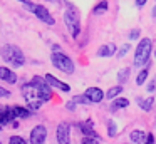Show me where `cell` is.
<instances>
[{"mask_svg":"<svg viewBox=\"0 0 156 144\" xmlns=\"http://www.w3.org/2000/svg\"><path fill=\"white\" fill-rule=\"evenodd\" d=\"M64 23L72 39H77L79 33H81V15H79V10L72 3H67V9L64 12Z\"/></svg>","mask_w":156,"mask_h":144,"instance_id":"1","label":"cell"},{"mask_svg":"<svg viewBox=\"0 0 156 144\" xmlns=\"http://www.w3.org/2000/svg\"><path fill=\"white\" fill-rule=\"evenodd\" d=\"M151 50H153V40L149 37H143L136 45L134 52V65L136 67H146L151 59Z\"/></svg>","mask_w":156,"mask_h":144,"instance_id":"2","label":"cell"},{"mask_svg":"<svg viewBox=\"0 0 156 144\" xmlns=\"http://www.w3.org/2000/svg\"><path fill=\"white\" fill-rule=\"evenodd\" d=\"M22 94H24V99H25L27 107L30 111H37L39 107L44 104L41 90H39V87L35 86L34 82H29V84H25V86H22Z\"/></svg>","mask_w":156,"mask_h":144,"instance_id":"3","label":"cell"},{"mask_svg":"<svg viewBox=\"0 0 156 144\" xmlns=\"http://www.w3.org/2000/svg\"><path fill=\"white\" fill-rule=\"evenodd\" d=\"M0 54H2V59H4L5 62H9L12 67H22L24 62H25L24 52H22L17 45H10V44H7V45L2 47Z\"/></svg>","mask_w":156,"mask_h":144,"instance_id":"4","label":"cell"},{"mask_svg":"<svg viewBox=\"0 0 156 144\" xmlns=\"http://www.w3.org/2000/svg\"><path fill=\"white\" fill-rule=\"evenodd\" d=\"M51 62L57 70H61V72H64V74H69V76L74 74V70H76V65H74V62H72V59L69 55H66L64 52H52Z\"/></svg>","mask_w":156,"mask_h":144,"instance_id":"5","label":"cell"},{"mask_svg":"<svg viewBox=\"0 0 156 144\" xmlns=\"http://www.w3.org/2000/svg\"><path fill=\"white\" fill-rule=\"evenodd\" d=\"M30 12L34 13L35 17H37L41 22H44V23H47V25H54L55 23V20H54V17L51 15V12L47 10V7H44V5H32L30 7Z\"/></svg>","mask_w":156,"mask_h":144,"instance_id":"6","label":"cell"},{"mask_svg":"<svg viewBox=\"0 0 156 144\" xmlns=\"http://www.w3.org/2000/svg\"><path fill=\"white\" fill-rule=\"evenodd\" d=\"M30 144H45V139H47V127L39 124L34 129L30 131Z\"/></svg>","mask_w":156,"mask_h":144,"instance_id":"7","label":"cell"},{"mask_svg":"<svg viewBox=\"0 0 156 144\" xmlns=\"http://www.w3.org/2000/svg\"><path fill=\"white\" fill-rule=\"evenodd\" d=\"M55 137H57L59 144H71V126L67 122H61L55 131Z\"/></svg>","mask_w":156,"mask_h":144,"instance_id":"8","label":"cell"},{"mask_svg":"<svg viewBox=\"0 0 156 144\" xmlns=\"http://www.w3.org/2000/svg\"><path fill=\"white\" fill-rule=\"evenodd\" d=\"M32 82H34L35 86L39 87V90H41V94H42V99H44V102L51 100V97H52V89H51V86L47 84V80L42 79V77H34V79H32Z\"/></svg>","mask_w":156,"mask_h":144,"instance_id":"9","label":"cell"},{"mask_svg":"<svg viewBox=\"0 0 156 144\" xmlns=\"http://www.w3.org/2000/svg\"><path fill=\"white\" fill-rule=\"evenodd\" d=\"M84 96L89 99L91 104H99L102 99H104L106 94L102 92V89H99V87H87V89L84 90Z\"/></svg>","mask_w":156,"mask_h":144,"instance_id":"10","label":"cell"},{"mask_svg":"<svg viewBox=\"0 0 156 144\" xmlns=\"http://www.w3.org/2000/svg\"><path fill=\"white\" fill-rule=\"evenodd\" d=\"M44 79L47 80V84H49L51 87H55V89L62 90V92H69V90H71V86H69V84H66V82H62V80H59L57 77L51 76V74H47Z\"/></svg>","mask_w":156,"mask_h":144,"instance_id":"11","label":"cell"},{"mask_svg":"<svg viewBox=\"0 0 156 144\" xmlns=\"http://www.w3.org/2000/svg\"><path fill=\"white\" fill-rule=\"evenodd\" d=\"M79 131L84 134V137H99L98 132L94 131V126H92L91 119L84 121V122H79Z\"/></svg>","mask_w":156,"mask_h":144,"instance_id":"12","label":"cell"},{"mask_svg":"<svg viewBox=\"0 0 156 144\" xmlns=\"http://www.w3.org/2000/svg\"><path fill=\"white\" fill-rule=\"evenodd\" d=\"M0 79L7 84H15L17 82V74L10 70L9 67H0Z\"/></svg>","mask_w":156,"mask_h":144,"instance_id":"13","label":"cell"},{"mask_svg":"<svg viewBox=\"0 0 156 144\" xmlns=\"http://www.w3.org/2000/svg\"><path fill=\"white\" fill-rule=\"evenodd\" d=\"M96 54H98V57H111L114 54H118V49H116L114 44H104V45L99 47Z\"/></svg>","mask_w":156,"mask_h":144,"instance_id":"14","label":"cell"},{"mask_svg":"<svg viewBox=\"0 0 156 144\" xmlns=\"http://www.w3.org/2000/svg\"><path fill=\"white\" fill-rule=\"evenodd\" d=\"M146 137H148V134H146L144 131H141V129H134V131H131V134H129V139H131L133 144H144Z\"/></svg>","mask_w":156,"mask_h":144,"instance_id":"15","label":"cell"},{"mask_svg":"<svg viewBox=\"0 0 156 144\" xmlns=\"http://www.w3.org/2000/svg\"><path fill=\"white\" fill-rule=\"evenodd\" d=\"M12 109H14V114L17 119H25V117H30L32 111L29 109V107H20V106H12Z\"/></svg>","mask_w":156,"mask_h":144,"instance_id":"16","label":"cell"},{"mask_svg":"<svg viewBox=\"0 0 156 144\" xmlns=\"http://www.w3.org/2000/svg\"><path fill=\"white\" fill-rule=\"evenodd\" d=\"M129 106V100L126 97H116L111 102V111H118V109H124Z\"/></svg>","mask_w":156,"mask_h":144,"instance_id":"17","label":"cell"},{"mask_svg":"<svg viewBox=\"0 0 156 144\" xmlns=\"http://www.w3.org/2000/svg\"><path fill=\"white\" fill-rule=\"evenodd\" d=\"M136 102H138V106L141 107L143 111H151L153 104H154V97H149V99H143V97H138V99H136Z\"/></svg>","mask_w":156,"mask_h":144,"instance_id":"18","label":"cell"},{"mask_svg":"<svg viewBox=\"0 0 156 144\" xmlns=\"http://www.w3.org/2000/svg\"><path fill=\"white\" fill-rule=\"evenodd\" d=\"M148 76H149V64L139 70L138 77H136V86H143L146 82V79H148Z\"/></svg>","mask_w":156,"mask_h":144,"instance_id":"19","label":"cell"},{"mask_svg":"<svg viewBox=\"0 0 156 144\" xmlns=\"http://www.w3.org/2000/svg\"><path fill=\"white\" fill-rule=\"evenodd\" d=\"M108 9H109L108 0H101V2H99L98 5H96L94 9H92V13H94V15H102V13L108 12Z\"/></svg>","mask_w":156,"mask_h":144,"instance_id":"20","label":"cell"},{"mask_svg":"<svg viewBox=\"0 0 156 144\" xmlns=\"http://www.w3.org/2000/svg\"><path fill=\"white\" fill-rule=\"evenodd\" d=\"M122 92V86H114V87H109V90L106 92V99L109 100H114L119 94Z\"/></svg>","mask_w":156,"mask_h":144,"instance_id":"21","label":"cell"},{"mask_svg":"<svg viewBox=\"0 0 156 144\" xmlns=\"http://www.w3.org/2000/svg\"><path fill=\"white\" fill-rule=\"evenodd\" d=\"M129 67H126V69H121L119 70V74H118V82L119 84H122V82H126V80L129 79Z\"/></svg>","mask_w":156,"mask_h":144,"instance_id":"22","label":"cell"},{"mask_svg":"<svg viewBox=\"0 0 156 144\" xmlns=\"http://www.w3.org/2000/svg\"><path fill=\"white\" fill-rule=\"evenodd\" d=\"M129 50H131V45H129V44H124V45H122L121 49L118 50V54H116V57H118V59H122V57H124L126 54L129 52Z\"/></svg>","mask_w":156,"mask_h":144,"instance_id":"23","label":"cell"},{"mask_svg":"<svg viewBox=\"0 0 156 144\" xmlns=\"http://www.w3.org/2000/svg\"><path fill=\"white\" fill-rule=\"evenodd\" d=\"M108 134H109V137H114L116 134H118L116 122H112V121H109V122H108Z\"/></svg>","mask_w":156,"mask_h":144,"instance_id":"24","label":"cell"},{"mask_svg":"<svg viewBox=\"0 0 156 144\" xmlns=\"http://www.w3.org/2000/svg\"><path fill=\"white\" fill-rule=\"evenodd\" d=\"M9 144H27V141L22 136H12L10 139H9Z\"/></svg>","mask_w":156,"mask_h":144,"instance_id":"25","label":"cell"},{"mask_svg":"<svg viewBox=\"0 0 156 144\" xmlns=\"http://www.w3.org/2000/svg\"><path fill=\"white\" fill-rule=\"evenodd\" d=\"M71 100L74 104H91V102H89V99L84 96V94H82V96H76L74 99H71Z\"/></svg>","mask_w":156,"mask_h":144,"instance_id":"26","label":"cell"},{"mask_svg":"<svg viewBox=\"0 0 156 144\" xmlns=\"http://www.w3.org/2000/svg\"><path fill=\"white\" fill-rule=\"evenodd\" d=\"M146 90H148L149 94H153V92L156 90V76L153 77V79H151V82L148 84V87H146Z\"/></svg>","mask_w":156,"mask_h":144,"instance_id":"27","label":"cell"},{"mask_svg":"<svg viewBox=\"0 0 156 144\" xmlns=\"http://www.w3.org/2000/svg\"><path fill=\"white\" fill-rule=\"evenodd\" d=\"M82 144H101V142H99V137H84Z\"/></svg>","mask_w":156,"mask_h":144,"instance_id":"28","label":"cell"},{"mask_svg":"<svg viewBox=\"0 0 156 144\" xmlns=\"http://www.w3.org/2000/svg\"><path fill=\"white\" fill-rule=\"evenodd\" d=\"M139 33H141V30H139V29H133L131 33H129V39H131V40L139 39Z\"/></svg>","mask_w":156,"mask_h":144,"instance_id":"29","label":"cell"},{"mask_svg":"<svg viewBox=\"0 0 156 144\" xmlns=\"http://www.w3.org/2000/svg\"><path fill=\"white\" fill-rule=\"evenodd\" d=\"M154 141H156V139H154V136H153V134L149 132V134H148V137H146V141H144V144H154Z\"/></svg>","mask_w":156,"mask_h":144,"instance_id":"30","label":"cell"},{"mask_svg":"<svg viewBox=\"0 0 156 144\" xmlns=\"http://www.w3.org/2000/svg\"><path fill=\"white\" fill-rule=\"evenodd\" d=\"M9 96H10V92L7 89H4V87H0V99L2 97H9Z\"/></svg>","mask_w":156,"mask_h":144,"instance_id":"31","label":"cell"},{"mask_svg":"<svg viewBox=\"0 0 156 144\" xmlns=\"http://www.w3.org/2000/svg\"><path fill=\"white\" fill-rule=\"evenodd\" d=\"M146 2H148V0H134V3H136L138 9H143V7L146 5Z\"/></svg>","mask_w":156,"mask_h":144,"instance_id":"32","label":"cell"},{"mask_svg":"<svg viewBox=\"0 0 156 144\" xmlns=\"http://www.w3.org/2000/svg\"><path fill=\"white\" fill-rule=\"evenodd\" d=\"M19 2H22V3H24V5H25V9H27V10H30V7L34 5V3L30 2V0H19Z\"/></svg>","mask_w":156,"mask_h":144,"instance_id":"33","label":"cell"},{"mask_svg":"<svg viewBox=\"0 0 156 144\" xmlns=\"http://www.w3.org/2000/svg\"><path fill=\"white\" fill-rule=\"evenodd\" d=\"M151 13H153V19H154V20H156V5H154V7H153V10H151Z\"/></svg>","mask_w":156,"mask_h":144,"instance_id":"34","label":"cell"},{"mask_svg":"<svg viewBox=\"0 0 156 144\" xmlns=\"http://www.w3.org/2000/svg\"><path fill=\"white\" fill-rule=\"evenodd\" d=\"M52 50H54V52H61V47H59V45H54V47H52Z\"/></svg>","mask_w":156,"mask_h":144,"instance_id":"35","label":"cell"},{"mask_svg":"<svg viewBox=\"0 0 156 144\" xmlns=\"http://www.w3.org/2000/svg\"><path fill=\"white\" fill-rule=\"evenodd\" d=\"M47 2H52V3H57V5H59V2H61V0H47Z\"/></svg>","mask_w":156,"mask_h":144,"instance_id":"36","label":"cell"},{"mask_svg":"<svg viewBox=\"0 0 156 144\" xmlns=\"http://www.w3.org/2000/svg\"><path fill=\"white\" fill-rule=\"evenodd\" d=\"M154 57H156V49H154Z\"/></svg>","mask_w":156,"mask_h":144,"instance_id":"37","label":"cell"},{"mask_svg":"<svg viewBox=\"0 0 156 144\" xmlns=\"http://www.w3.org/2000/svg\"><path fill=\"white\" fill-rule=\"evenodd\" d=\"M0 144H2V142H0Z\"/></svg>","mask_w":156,"mask_h":144,"instance_id":"38","label":"cell"}]
</instances>
